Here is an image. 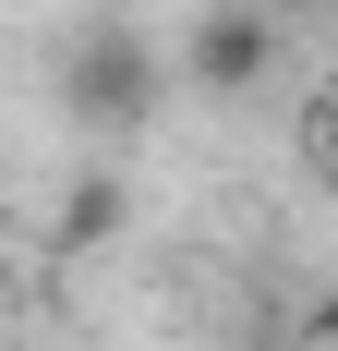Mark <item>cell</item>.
Here are the masks:
<instances>
[{
	"label": "cell",
	"mask_w": 338,
	"mask_h": 351,
	"mask_svg": "<svg viewBox=\"0 0 338 351\" xmlns=\"http://www.w3.org/2000/svg\"><path fill=\"white\" fill-rule=\"evenodd\" d=\"M61 109H73V134H145L157 121V85H169V61H157V36L145 25H121V12H97V25H73L61 36Z\"/></svg>",
	"instance_id": "obj_1"
},
{
	"label": "cell",
	"mask_w": 338,
	"mask_h": 351,
	"mask_svg": "<svg viewBox=\"0 0 338 351\" xmlns=\"http://www.w3.org/2000/svg\"><path fill=\"white\" fill-rule=\"evenodd\" d=\"M181 73H194L205 97H254V85L278 73V25H266V0H218V12H194Z\"/></svg>",
	"instance_id": "obj_2"
},
{
	"label": "cell",
	"mask_w": 338,
	"mask_h": 351,
	"mask_svg": "<svg viewBox=\"0 0 338 351\" xmlns=\"http://www.w3.org/2000/svg\"><path fill=\"white\" fill-rule=\"evenodd\" d=\"M121 218H133L121 170H73L61 206H49V243H61V254H97V243H121Z\"/></svg>",
	"instance_id": "obj_3"
},
{
	"label": "cell",
	"mask_w": 338,
	"mask_h": 351,
	"mask_svg": "<svg viewBox=\"0 0 338 351\" xmlns=\"http://www.w3.org/2000/svg\"><path fill=\"white\" fill-rule=\"evenodd\" d=\"M302 134H314V158H326V170H338V85H326V97H314V121H302Z\"/></svg>",
	"instance_id": "obj_4"
},
{
	"label": "cell",
	"mask_w": 338,
	"mask_h": 351,
	"mask_svg": "<svg viewBox=\"0 0 338 351\" xmlns=\"http://www.w3.org/2000/svg\"><path fill=\"white\" fill-rule=\"evenodd\" d=\"M326 351H338V339H326Z\"/></svg>",
	"instance_id": "obj_5"
}]
</instances>
